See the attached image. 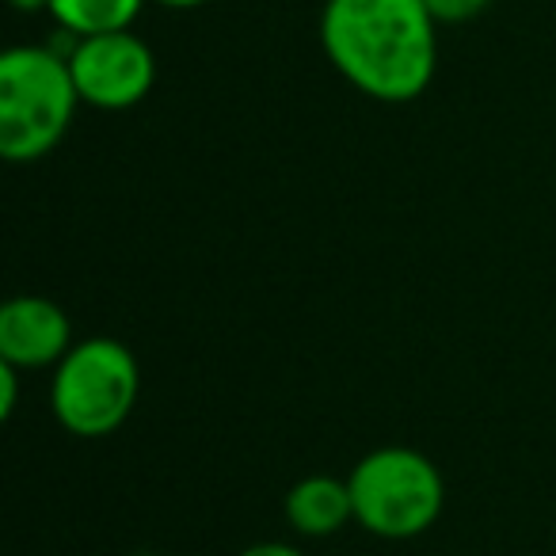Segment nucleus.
Segmentation results:
<instances>
[{"mask_svg":"<svg viewBox=\"0 0 556 556\" xmlns=\"http://www.w3.org/2000/svg\"><path fill=\"white\" fill-rule=\"evenodd\" d=\"M320 50L355 92L412 103L439 70V24L424 0H325Z\"/></svg>","mask_w":556,"mask_h":556,"instance_id":"f257e3e1","label":"nucleus"},{"mask_svg":"<svg viewBox=\"0 0 556 556\" xmlns=\"http://www.w3.org/2000/svg\"><path fill=\"white\" fill-rule=\"evenodd\" d=\"M80 108L70 54L54 47H12L0 54V156L31 164L54 153Z\"/></svg>","mask_w":556,"mask_h":556,"instance_id":"f03ea898","label":"nucleus"},{"mask_svg":"<svg viewBox=\"0 0 556 556\" xmlns=\"http://www.w3.org/2000/svg\"><path fill=\"white\" fill-rule=\"evenodd\" d=\"M355 522L386 541H412L442 515L446 480L439 465L412 446H378L358 457L348 477Z\"/></svg>","mask_w":556,"mask_h":556,"instance_id":"7ed1b4c3","label":"nucleus"},{"mask_svg":"<svg viewBox=\"0 0 556 556\" xmlns=\"http://www.w3.org/2000/svg\"><path fill=\"white\" fill-rule=\"evenodd\" d=\"M141 370L123 340L92 336L70 348L50 378V412L77 439H103L130 419Z\"/></svg>","mask_w":556,"mask_h":556,"instance_id":"20e7f679","label":"nucleus"},{"mask_svg":"<svg viewBox=\"0 0 556 556\" xmlns=\"http://www.w3.org/2000/svg\"><path fill=\"white\" fill-rule=\"evenodd\" d=\"M65 54H70L80 103L96 111H130L156 85V54L134 31L73 39Z\"/></svg>","mask_w":556,"mask_h":556,"instance_id":"39448f33","label":"nucleus"},{"mask_svg":"<svg viewBox=\"0 0 556 556\" xmlns=\"http://www.w3.org/2000/svg\"><path fill=\"white\" fill-rule=\"evenodd\" d=\"M73 348V325L50 298L20 294L0 309V363L16 370L58 366Z\"/></svg>","mask_w":556,"mask_h":556,"instance_id":"423d86ee","label":"nucleus"},{"mask_svg":"<svg viewBox=\"0 0 556 556\" xmlns=\"http://www.w3.org/2000/svg\"><path fill=\"white\" fill-rule=\"evenodd\" d=\"M282 515H287L290 530L302 538L340 533L348 522H355V500H351L348 477H332V472L302 477L282 500Z\"/></svg>","mask_w":556,"mask_h":556,"instance_id":"0eeeda50","label":"nucleus"},{"mask_svg":"<svg viewBox=\"0 0 556 556\" xmlns=\"http://www.w3.org/2000/svg\"><path fill=\"white\" fill-rule=\"evenodd\" d=\"M149 0H50L47 16L73 39L130 31Z\"/></svg>","mask_w":556,"mask_h":556,"instance_id":"6e6552de","label":"nucleus"},{"mask_svg":"<svg viewBox=\"0 0 556 556\" xmlns=\"http://www.w3.org/2000/svg\"><path fill=\"white\" fill-rule=\"evenodd\" d=\"M427 12L434 16L439 27H462L472 24L477 16H484L492 9V0H424Z\"/></svg>","mask_w":556,"mask_h":556,"instance_id":"1a4fd4ad","label":"nucleus"},{"mask_svg":"<svg viewBox=\"0 0 556 556\" xmlns=\"http://www.w3.org/2000/svg\"><path fill=\"white\" fill-rule=\"evenodd\" d=\"M16 393H20V370L9 363H0V416L4 419L16 412Z\"/></svg>","mask_w":556,"mask_h":556,"instance_id":"9d476101","label":"nucleus"},{"mask_svg":"<svg viewBox=\"0 0 556 556\" xmlns=\"http://www.w3.org/2000/svg\"><path fill=\"white\" fill-rule=\"evenodd\" d=\"M237 556H305V553L294 545H287V541H255V545L240 548Z\"/></svg>","mask_w":556,"mask_h":556,"instance_id":"9b49d317","label":"nucleus"},{"mask_svg":"<svg viewBox=\"0 0 556 556\" xmlns=\"http://www.w3.org/2000/svg\"><path fill=\"white\" fill-rule=\"evenodd\" d=\"M153 4H161V9H172V12H191V9H202V4H210V0H153Z\"/></svg>","mask_w":556,"mask_h":556,"instance_id":"f8f14e48","label":"nucleus"},{"mask_svg":"<svg viewBox=\"0 0 556 556\" xmlns=\"http://www.w3.org/2000/svg\"><path fill=\"white\" fill-rule=\"evenodd\" d=\"M12 9H16V12H27V16H31V12H47V9H50V0H12Z\"/></svg>","mask_w":556,"mask_h":556,"instance_id":"ddd939ff","label":"nucleus"},{"mask_svg":"<svg viewBox=\"0 0 556 556\" xmlns=\"http://www.w3.org/2000/svg\"><path fill=\"white\" fill-rule=\"evenodd\" d=\"M134 556H161V553H134Z\"/></svg>","mask_w":556,"mask_h":556,"instance_id":"4468645a","label":"nucleus"}]
</instances>
